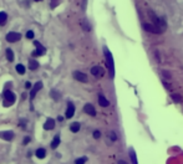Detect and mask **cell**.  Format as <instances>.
<instances>
[{
  "label": "cell",
  "mask_w": 183,
  "mask_h": 164,
  "mask_svg": "<svg viewBox=\"0 0 183 164\" xmlns=\"http://www.w3.org/2000/svg\"><path fill=\"white\" fill-rule=\"evenodd\" d=\"M82 27H84L86 31H90V30H91V27H90V24L87 22V20H84V21H82Z\"/></svg>",
  "instance_id": "obj_23"
},
{
  "label": "cell",
  "mask_w": 183,
  "mask_h": 164,
  "mask_svg": "<svg viewBox=\"0 0 183 164\" xmlns=\"http://www.w3.org/2000/svg\"><path fill=\"white\" fill-rule=\"evenodd\" d=\"M29 142H30V137H26V138L24 139V144H27Z\"/></svg>",
  "instance_id": "obj_30"
},
{
  "label": "cell",
  "mask_w": 183,
  "mask_h": 164,
  "mask_svg": "<svg viewBox=\"0 0 183 164\" xmlns=\"http://www.w3.org/2000/svg\"><path fill=\"white\" fill-rule=\"evenodd\" d=\"M5 54H6V59H8V61H10V62L14 61V52H13L11 49H6Z\"/></svg>",
  "instance_id": "obj_17"
},
{
  "label": "cell",
  "mask_w": 183,
  "mask_h": 164,
  "mask_svg": "<svg viewBox=\"0 0 183 164\" xmlns=\"http://www.w3.org/2000/svg\"><path fill=\"white\" fill-rule=\"evenodd\" d=\"M84 111H85V113L92 116V117H95V116H96V109H95V107L91 103H86L85 107H84Z\"/></svg>",
  "instance_id": "obj_9"
},
{
  "label": "cell",
  "mask_w": 183,
  "mask_h": 164,
  "mask_svg": "<svg viewBox=\"0 0 183 164\" xmlns=\"http://www.w3.org/2000/svg\"><path fill=\"white\" fill-rule=\"evenodd\" d=\"M59 96H60V93H59L57 91H55V90H54V91H51V97H53L55 101H59V98H60Z\"/></svg>",
  "instance_id": "obj_22"
},
{
  "label": "cell",
  "mask_w": 183,
  "mask_h": 164,
  "mask_svg": "<svg viewBox=\"0 0 183 164\" xmlns=\"http://www.w3.org/2000/svg\"><path fill=\"white\" fill-rule=\"evenodd\" d=\"M59 144H60V136L56 134V136H55V138L53 139V142H51V148H53V149L57 148Z\"/></svg>",
  "instance_id": "obj_15"
},
{
  "label": "cell",
  "mask_w": 183,
  "mask_h": 164,
  "mask_svg": "<svg viewBox=\"0 0 183 164\" xmlns=\"http://www.w3.org/2000/svg\"><path fill=\"white\" fill-rule=\"evenodd\" d=\"M54 127H55V121L53 118H47L45 124H44V129L45 131H50V129H53Z\"/></svg>",
  "instance_id": "obj_10"
},
{
  "label": "cell",
  "mask_w": 183,
  "mask_h": 164,
  "mask_svg": "<svg viewBox=\"0 0 183 164\" xmlns=\"http://www.w3.org/2000/svg\"><path fill=\"white\" fill-rule=\"evenodd\" d=\"M143 29L148 32H153V34H161L162 32L156 25H153V24H143Z\"/></svg>",
  "instance_id": "obj_6"
},
{
  "label": "cell",
  "mask_w": 183,
  "mask_h": 164,
  "mask_svg": "<svg viewBox=\"0 0 183 164\" xmlns=\"http://www.w3.org/2000/svg\"><path fill=\"white\" fill-rule=\"evenodd\" d=\"M94 137H95L96 139H98L100 137H101V133H100V131H95L94 132Z\"/></svg>",
  "instance_id": "obj_28"
},
{
  "label": "cell",
  "mask_w": 183,
  "mask_h": 164,
  "mask_svg": "<svg viewBox=\"0 0 183 164\" xmlns=\"http://www.w3.org/2000/svg\"><path fill=\"white\" fill-rule=\"evenodd\" d=\"M172 98H173L174 102H179V101H181V97H179L178 95H172Z\"/></svg>",
  "instance_id": "obj_27"
},
{
  "label": "cell",
  "mask_w": 183,
  "mask_h": 164,
  "mask_svg": "<svg viewBox=\"0 0 183 164\" xmlns=\"http://www.w3.org/2000/svg\"><path fill=\"white\" fill-rule=\"evenodd\" d=\"M74 78L77 80V81H80V82H87V76H86L84 72H81V71H75Z\"/></svg>",
  "instance_id": "obj_8"
},
{
  "label": "cell",
  "mask_w": 183,
  "mask_h": 164,
  "mask_svg": "<svg viewBox=\"0 0 183 164\" xmlns=\"http://www.w3.org/2000/svg\"><path fill=\"white\" fill-rule=\"evenodd\" d=\"M20 39H21V35H20L19 32L11 31L6 35V41H8V42H16V41H19Z\"/></svg>",
  "instance_id": "obj_4"
},
{
  "label": "cell",
  "mask_w": 183,
  "mask_h": 164,
  "mask_svg": "<svg viewBox=\"0 0 183 164\" xmlns=\"http://www.w3.org/2000/svg\"><path fill=\"white\" fill-rule=\"evenodd\" d=\"M34 36H35V34H34V31H31V30H29V31L26 32V37H27V39H34Z\"/></svg>",
  "instance_id": "obj_26"
},
{
  "label": "cell",
  "mask_w": 183,
  "mask_h": 164,
  "mask_svg": "<svg viewBox=\"0 0 183 164\" xmlns=\"http://www.w3.org/2000/svg\"><path fill=\"white\" fill-rule=\"evenodd\" d=\"M74 114H75V106L72 103H69L66 109V118H71Z\"/></svg>",
  "instance_id": "obj_11"
},
{
  "label": "cell",
  "mask_w": 183,
  "mask_h": 164,
  "mask_svg": "<svg viewBox=\"0 0 183 164\" xmlns=\"http://www.w3.org/2000/svg\"><path fill=\"white\" fill-rule=\"evenodd\" d=\"M91 73L94 75V76H96V77H100L103 73V71H102V68L100 66H94L91 68Z\"/></svg>",
  "instance_id": "obj_13"
},
{
  "label": "cell",
  "mask_w": 183,
  "mask_h": 164,
  "mask_svg": "<svg viewBox=\"0 0 183 164\" xmlns=\"http://www.w3.org/2000/svg\"><path fill=\"white\" fill-rule=\"evenodd\" d=\"M110 137H111V139H112V141H116V134H115V133H113V132H111V133H110Z\"/></svg>",
  "instance_id": "obj_29"
},
{
  "label": "cell",
  "mask_w": 183,
  "mask_h": 164,
  "mask_svg": "<svg viewBox=\"0 0 183 164\" xmlns=\"http://www.w3.org/2000/svg\"><path fill=\"white\" fill-rule=\"evenodd\" d=\"M105 51V56H106V61H107V65H108V68H110V73H111V77H113L115 75V67H113V59H112V55L111 52L108 51L107 47L103 49Z\"/></svg>",
  "instance_id": "obj_2"
},
{
  "label": "cell",
  "mask_w": 183,
  "mask_h": 164,
  "mask_svg": "<svg viewBox=\"0 0 183 164\" xmlns=\"http://www.w3.org/2000/svg\"><path fill=\"white\" fill-rule=\"evenodd\" d=\"M98 103L101 107H108L110 106V102L106 100V97L103 95H98Z\"/></svg>",
  "instance_id": "obj_12"
},
{
  "label": "cell",
  "mask_w": 183,
  "mask_h": 164,
  "mask_svg": "<svg viewBox=\"0 0 183 164\" xmlns=\"http://www.w3.org/2000/svg\"><path fill=\"white\" fill-rule=\"evenodd\" d=\"M25 87H26V88H30V87H31V83H30V82H26V83H25Z\"/></svg>",
  "instance_id": "obj_31"
},
{
  "label": "cell",
  "mask_w": 183,
  "mask_h": 164,
  "mask_svg": "<svg viewBox=\"0 0 183 164\" xmlns=\"http://www.w3.org/2000/svg\"><path fill=\"white\" fill-rule=\"evenodd\" d=\"M14 132L11 131H3L0 132V138L4 139V141H13L14 139Z\"/></svg>",
  "instance_id": "obj_7"
},
{
  "label": "cell",
  "mask_w": 183,
  "mask_h": 164,
  "mask_svg": "<svg viewBox=\"0 0 183 164\" xmlns=\"http://www.w3.org/2000/svg\"><path fill=\"white\" fill-rule=\"evenodd\" d=\"M130 157H131V160H132L133 164H137V158H136V153H134V150L131 148L130 149Z\"/></svg>",
  "instance_id": "obj_21"
},
{
  "label": "cell",
  "mask_w": 183,
  "mask_h": 164,
  "mask_svg": "<svg viewBox=\"0 0 183 164\" xmlns=\"http://www.w3.org/2000/svg\"><path fill=\"white\" fill-rule=\"evenodd\" d=\"M86 163V158H79L75 160V164H85Z\"/></svg>",
  "instance_id": "obj_25"
},
{
  "label": "cell",
  "mask_w": 183,
  "mask_h": 164,
  "mask_svg": "<svg viewBox=\"0 0 183 164\" xmlns=\"http://www.w3.org/2000/svg\"><path fill=\"white\" fill-rule=\"evenodd\" d=\"M35 155H36L39 159H44L45 157H46V150H45L44 148H39V149H36Z\"/></svg>",
  "instance_id": "obj_14"
},
{
  "label": "cell",
  "mask_w": 183,
  "mask_h": 164,
  "mask_svg": "<svg viewBox=\"0 0 183 164\" xmlns=\"http://www.w3.org/2000/svg\"><path fill=\"white\" fill-rule=\"evenodd\" d=\"M39 67V62L35 60H30L29 61V68L30 70H36V68Z\"/></svg>",
  "instance_id": "obj_18"
},
{
  "label": "cell",
  "mask_w": 183,
  "mask_h": 164,
  "mask_svg": "<svg viewBox=\"0 0 183 164\" xmlns=\"http://www.w3.org/2000/svg\"><path fill=\"white\" fill-rule=\"evenodd\" d=\"M3 97H4V106H5V107H9V106L13 104L14 102H15V100H16L15 93H14L13 91H9V90H5L4 91Z\"/></svg>",
  "instance_id": "obj_1"
},
{
  "label": "cell",
  "mask_w": 183,
  "mask_h": 164,
  "mask_svg": "<svg viewBox=\"0 0 183 164\" xmlns=\"http://www.w3.org/2000/svg\"><path fill=\"white\" fill-rule=\"evenodd\" d=\"M34 1H41V0H34Z\"/></svg>",
  "instance_id": "obj_33"
},
{
  "label": "cell",
  "mask_w": 183,
  "mask_h": 164,
  "mask_svg": "<svg viewBox=\"0 0 183 164\" xmlns=\"http://www.w3.org/2000/svg\"><path fill=\"white\" fill-rule=\"evenodd\" d=\"M70 129H71V132H74V133L79 132V131H80V123H79V122L71 123V124H70Z\"/></svg>",
  "instance_id": "obj_16"
},
{
  "label": "cell",
  "mask_w": 183,
  "mask_h": 164,
  "mask_svg": "<svg viewBox=\"0 0 183 164\" xmlns=\"http://www.w3.org/2000/svg\"><path fill=\"white\" fill-rule=\"evenodd\" d=\"M35 45H36V50L35 51H33L31 52V56L34 57H37V56H43V55L46 52V49L41 45L40 42H37V41H35Z\"/></svg>",
  "instance_id": "obj_3"
},
{
  "label": "cell",
  "mask_w": 183,
  "mask_h": 164,
  "mask_svg": "<svg viewBox=\"0 0 183 164\" xmlns=\"http://www.w3.org/2000/svg\"><path fill=\"white\" fill-rule=\"evenodd\" d=\"M41 88H43V82H41V81L36 82V83L33 86V90H31V92H30V98H31V101L34 100V98H35L36 93L41 90Z\"/></svg>",
  "instance_id": "obj_5"
},
{
  "label": "cell",
  "mask_w": 183,
  "mask_h": 164,
  "mask_svg": "<svg viewBox=\"0 0 183 164\" xmlns=\"http://www.w3.org/2000/svg\"><path fill=\"white\" fill-rule=\"evenodd\" d=\"M117 164H128V163H126L125 160H118V162H117Z\"/></svg>",
  "instance_id": "obj_32"
},
{
  "label": "cell",
  "mask_w": 183,
  "mask_h": 164,
  "mask_svg": "<svg viewBox=\"0 0 183 164\" xmlns=\"http://www.w3.org/2000/svg\"><path fill=\"white\" fill-rule=\"evenodd\" d=\"M60 1H61V0H51V8H56V6L59 5V4H60Z\"/></svg>",
  "instance_id": "obj_24"
},
{
  "label": "cell",
  "mask_w": 183,
  "mask_h": 164,
  "mask_svg": "<svg viewBox=\"0 0 183 164\" xmlns=\"http://www.w3.org/2000/svg\"><path fill=\"white\" fill-rule=\"evenodd\" d=\"M16 72L20 73V75H24V73H25V66L21 65V63L16 65Z\"/></svg>",
  "instance_id": "obj_20"
},
{
  "label": "cell",
  "mask_w": 183,
  "mask_h": 164,
  "mask_svg": "<svg viewBox=\"0 0 183 164\" xmlns=\"http://www.w3.org/2000/svg\"><path fill=\"white\" fill-rule=\"evenodd\" d=\"M6 20H8V15H6V13L1 11L0 13V25H4L6 22Z\"/></svg>",
  "instance_id": "obj_19"
}]
</instances>
